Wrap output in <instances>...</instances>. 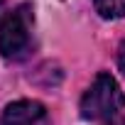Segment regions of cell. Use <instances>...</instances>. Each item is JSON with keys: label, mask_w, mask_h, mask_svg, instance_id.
Returning a JSON list of instances; mask_svg holds the SVG:
<instances>
[{"label": "cell", "mask_w": 125, "mask_h": 125, "mask_svg": "<svg viewBox=\"0 0 125 125\" xmlns=\"http://www.w3.org/2000/svg\"><path fill=\"white\" fill-rule=\"evenodd\" d=\"M123 108V91L110 74H98L81 98V115L86 120H113Z\"/></svg>", "instance_id": "6da1fadb"}, {"label": "cell", "mask_w": 125, "mask_h": 125, "mask_svg": "<svg viewBox=\"0 0 125 125\" xmlns=\"http://www.w3.org/2000/svg\"><path fill=\"white\" fill-rule=\"evenodd\" d=\"M32 20L34 17H32L30 5H20L3 20V25H0V54L5 59H17L25 54L30 44Z\"/></svg>", "instance_id": "7a4b0ae2"}, {"label": "cell", "mask_w": 125, "mask_h": 125, "mask_svg": "<svg viewBox=\"0 0 125 125\" xmlns=\"http://www.w3.org/2000/svg\"><path fill=\"white\" fill-rule=\"evenodd\" d=\"M3 125H49V113L39 101H15L3 113Z\"/></svg>", "instance_id": "3957f363"}, {"label": "cell", "mask_w": 125, "mask_h": 125, "mask_svg": "<svg viewBox=\"0 0 125 125\" xmlns=\"http://www.w3.org/2000/svg\"><path fill=\"white\" fill-rule=\"evenodd\" d=\"M93 5H96L98 15L105 20L125 17V0H93Z\"/></svg>", "instance_id": "277c9868"}, {"label": "cell", "mask_w": 125, "mask_h": 125, "mask_svg": "<svg viewBox=\"0 0 125 125\" xmlns=\"http://www.w3.org/2000/svg\"><path fill=\"white\" fill-rule=\"evenodd\" d=\"M118 66H120V71L125 74V42H123L120 49H118Z\"/></svg>", "instance_id": "5b68a950"}, {"label": "cell", "mask_w": 125, "mask_h": 125, "mask_svg": "<svg viewBox=\"0 0 125 125\" xmlns=\"http://www.w3.org/2000/svg\"><path fill=\"white\" fill-rule=\"evenodd\" d=\"M108 125H125V120L123 118H113V120H108Z\"/></svg>", "instance_id": "8992f818"}]
</instances>
